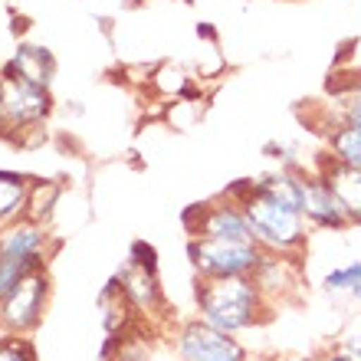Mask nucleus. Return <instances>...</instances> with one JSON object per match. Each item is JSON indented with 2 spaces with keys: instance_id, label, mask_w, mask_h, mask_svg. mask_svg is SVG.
Wrapping results in <instances>:
<instances>
[{
  "instance_id": "nucleus-1",
  "label": "nucleus",
  "mask_w": 361,
  "mask_h": 361,
  "mask_svg": "<svg viewBox=\"0 0 361 361\" xmlns=\"http://www.w3.org/2000/svg\"><path fill=\"white\" fill-rule=\"evenodd\" d=\"M240 210L247 214L250 233L259 243L263 253H276V257H293L302 259L305 247H309V224H305L302 210L286 204V200L273 197L269 190H263L253 178H243L240 184L224 190Z\"/></svg>"
},
{
  "instance_id": "nucleus-2",
  "label": "nucleus",
  "mask_w": 361,
  "mask_h": 361,
  "mask_svg": "<svg viewBox=\"0 0 361 361\" xmlns=\"http://www.w3.org/2000/svg\"><path fill=\"white\" fill-rule=\"evenodd\" d=\"M197 315L220 332L240 335L257 329L273 315L263 289L253 283V276H220V279H197L194 286Z\"/></svg>"
},
{
  "instance_id": "nucleus-3",
  "label": "nucleus",
  "mask_w": 361,
  "mask_h": 361,
  "mask_svg": "<svg viewBox=\"0 0 361 361\" xmlns=\"http://www.w3.org/2000/svg\"><path fill=\"white\" fill-rule=\"evenodd\" d=\"M257 240H220V237H188V259L197 279L220 276H253L263 263Z\"/></svg>"
},
{
  "instance_id": "nucleus-4",
  "label": "nucleus",
  "mask_w": 361,
  "mask_h": 361,
  "mask_svg": "<svg viewBox=\"0 0 361 361\" xmlns=\"http://www.w3.org/2000/svg\"><path fill=\"white\" fill-rule=\"evenodd\" d=\"M47 227L27 217L0 230V299L27 273L47 263Z\"/></svg>"
},
{
  "instance_id": "nucleus-5",
  "label": "nucleus",
  "mask_w": 361,
  "mask_h": 361,
  "mask_svg": "<svg viewBox=\"0 0 361 361\" xmlns=\"http://www.w3.org/2000/svg\"><path fill=\"white\" fill-rule=\"evenodd\" d=\"M171 345L178 361H250L247 345L237 335L220 332V329L204 322L200 315L174 325Z\"/></svg>"
},
{
  "instance_id": "nucleus-6",
  "label": "nucleus",
  "mask_w": 361,
  "mask_h": 361,
  "mask_svg": "<svg viewBox=\"0 0 361 361\" xmlns=\"http://www.w3.org/2000/svg\"><path fill=\"white\" fill-rule=\"evenodd\" d=\"M49 299V276L47 267L33 269L0 299V332L7 335H27L33 332L43 319Z\"/></svg>"
},
{
  "instance_id": "nucleus-7",
  "label": "nucleus",
  "mask_w": 361,
  "mask_h": 361,
  "mask_svg": "<svg viewBox=\"0 0 361 361\" xmlns=\"http://www.w3.org/2000/svg\"><path fill=\"white\" fill-rule=\"evenodd\" d=\"M0 102H4V128H13V132L39 128L53 109L49 89L23 82L7 69L0 73Z\"/></svg>"
},
{
  "instance_id": "nucleus-8",
  "label": "nucleus",
  "mask_w": 361,
  "mask_h": 361,
  "mask_svg": "<svg viewBox=\"0 0 361 361\" xmlns=\"http://www.w3.org/2000/svg\"><path fill=\"white\" fill-rule=\"evenodd\" d=\"M184 230L190 237H220V240H253L247 224V214L240 210V204L220 194L214 200L194 204L184 214Z\"/></svg>"
},
{
  "instance_id": "nucleus-9",
  "label": "nucleus",
  "mask_w": 361,
  "mask_h": 361,
  "mask_svg": "<svg viewBox=\"0 0 361 361\" xmlns=\"http://www.w3.org/2000/svg\"><path fill=\"white\" fill-rule=\"evenodd\" d=\"M118 283H122L128 302L135 305V312H161L164 309V293L161 283H158V263H154V247L148 243H135L132 257L125 263V269L118 273Z\"/></svg>"
},
{
  "instance_id": "nucleus-10",
  "label": "nucleus",
  "mask_w": 361,
  "mask_h": 361,
  "mask_svg": "<svg viewBox=\"0 0 361 361\" xmlns=\"http://www.w3.org/2000/svg\"><path fill=\"white\" fill-rule=\"evenodd\" d=\"M299 210H302L305 224L312 230H325V233H342L348 230V217H345L342 204L332 194V188L325 184L319 174L302 171V197H299Z\"/></svg>"
},
{
  "instance_id": "nucleus-11",
  "label": "nucleus",
  "mask_w": 361,
  "mask_h": 361,
  "mask_svg": "<svg viewBox=\"0 0 361 361\" xmlns=\"http://www.w3.org/2000/svg\"><path fill=\"white\" fill-rule=\"evenodd\" d=\"M315 174L332 188V194L342 204L345 217L352 227H361V168H352V164L335 161L332 154L325 152L315 164Z\"/></svg>"
},
{
  "instance_id": "nucleus-12",
  "label": "nucleus",
  "mask_w": 361,
  "mask_h": 361,
  "mask_svg": "<svg viewBox=\"0 0 361 361\" xmlns=\"http://www.w3.org/2000/svg\"><path fill=\"white\" fill-rule=\"evenodd\" d=\"M253 283H257L259 289H263V295L276 305V295L286 299L295 286H302V267H299V259H293V257L267 253L263 263L257 267V273H253Z\"/></svg>"
},
{
  "instance_id": "nucleus-13",
  "label": "nucleus",
  "mask_w": 361,
  "mask_h": 361,
  "mask_svg": "<svg viewBox=\"0 0 361 361\" xmlns=\"http://www.w3.org/2000/svg\"><path fill=\"white\" fill-rule=\"evenodd\" d=\"M33 178L17 171H0V230L27 217V197Z\"/></svg>"
},
{
  "instance_id": "nucleus-14",
  "label": "nucleus",
  "mask_w": 361,
  "mask_h": 361,
  "mask_svg": "<svg viewBox=\"0 0 361 361\" xmlns=\"http://www.w3.org/2000/svg\"><path fill=\"white\" fill-rule=\"evenodd\" d=\"M53 69H56V63L43 47H20L17 56L7 63V73L43 89H49V82H53Z\"/></svg>"
},
{
  "instance_id": "nucleus-15",
  "label": "nucleus",
  "mask_w": 361,
  "mask_h": 361,
  "mask_svg": "<svg viewBox=\"0 0 361 361\" xmlns=\"http://www.w3.org/2000/svg\"><path fill=\"white\" fill-rule=\"evenodd\" d=\"M325 142H329V154L335 161L361 168V128L348 122H332L325 125Z\"/></svg>"
},
{
  "instance_id": "nucleus-16",
  "label": "nucleus",
  "mask_w": 361,
  "mask_h": 361,
  "mask_svg": "<svg viewBox=\"0 0 361 361\" xmlns=\"http://www.w3.org/2000/svg\"><path fill=\"white\" fill-rule=\"evenodd\" d=\"M56 197H59L56 180H33V184H30V197H27V220H33V224H47L49 214H53Z\"/></svg>"
},
{
  "instance_id": "nucleus-17",
  "label": "nucleus",
  "mask_w": 361,
  "mask_h": 361,
  "mask_svg": "<svg viewBox=\"0 0 361 361\" xmlns=\"http://www.w3.org/2000/svg\"><path fill=\"white\" fill-rule=\"evenodd\" d=\"M322 289L329 295H348L352 299L361 289V259H352V263H342V267L329 269L322 276Z\"/></svg>"
},
{
  "instance_id": "nucleus-18",
  "label": "nucleus",
  "mask_w": 361,
  "mask_h": 361,
  "mask_svg": "<svg viewBox=\"0 0 361 361\" xmlns=\"http://www.w3.org/2000/svg\"><path fill=\"white\" fill-rule=\"evenodd\" d=\"M0 361H37V348L23 335L0 332Z\"/></svg>"
},
{
  "instance_id": "nucleus-19",
  "label": "nucleus",
  "mask_w": 361,
  "mask_h": 361,
  "mask_svg": "<svg viewBox=\"0 0 361 361\" xmlns=\"http://www.w3.org/2000/svg\"><path fill=\"white\" fill-rule=\"evenodd\" d=\"M338 345H345L348 352H355L361 358V309L355 315H348V322H345V329L338 332V338H335Z\"/></svg>"
},
{
  "instance_id": "nucleus-20",
  "label": "nucleus",
  "mask_w": 361,
  "mask_h": 361,
  "mask_svg": "<svg viewBox=\"0 0 361 361\" xmlns=\"http://www.w3.org/2000/svg\"><path fill=\"white\" fill-rule=\"evenodd\" d=\"M319 361H361L355 352H348L345 345H338V342H332L329 348H325L322 355H319Z\"/></svg>"
},
{
  "instance_id": "nucleus-21",
  "label": "nucleus",
  "mask_w": 361,
  "mask_h": 361,
  "mask_svg": "<svg viewBox=\"0 0 361 361\" xmlns=\"http://www.w3.org/2000/svg\"><path fill=\"white\" fill-rule=\"evenodd\" d=\"M283 361H319L315 355H293V358H283Z\"/></svg>"
},
{
  "instance_id": "nucleus-22",
  "label": "nucleus",
  "mask_w": 361,
  "mask_h": 361,
  "mask_svg": "<svg viewBox=\"0 0 361 361\" xmlns=\"http://www.w3.org/2000/svg\"><path fill=\"white\" fill-rule=\"evenodd\" d=\"M0 132H4V102H0Z\"/></svg>"
},
{
  "instance_id": "nucleus-23",
  "label": "nucleus",
  "mask_w": 361,
  "mask_h": 361,
  "mask_svg": "<svg viewBox=\"0 0 361 361\" xmlns=\"http://www.w3.org/2000/svg\"><path fill=\"white\" fill-rule=\"evenodd\" d=\"M352 299H355V302H358V305H361V289H358V293H355V295H352Z\"/></svg>"
}]
</instances>
